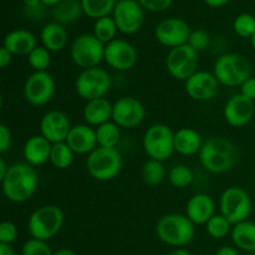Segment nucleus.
Segmentation results:
<instances>
[{"label": "nucleus", "instance_id": "obj_1", "mask_svg": "<svg viewBox=\"0 0 255 255\" xmlns=\"http://www.w3.org/2000/svg\"><path fill=\"white\" fill-rule=\"evenodd\" d=\"M39 186V176L31 164L14 163L1 181L2 193L12 203L29 201Z\"/></svg>", "mask_w": 255, "mask_h": 255}, {"label": "nucleus", "instance_id": "obj_2", "mask_svg": "<svg viewBox=\"0 0 255 255\" xmlns=\"http://www.w3.org/2000/svg\"><path fill=\"white\" fill-rule=\"evenodd\" d=\"M198 154L204 169L214 174L227 173L233 169L239 157L236 144L224 137L207 139Z\"/></svg>", "mask_w": 255, "mask_h": 255}, {"label": "nucleus", "instance_id": "obj_3", "mask_svg": "<svg viewBox=\"0 0 255 255\" xmlns=\"http://www.w3.org/2000/svg\"><path fill=\"white\" fill-rule=\"evenodd\" d=\"M196 224L186 214H164L156 224V234L159 241L174 248H183L192 243L196 236Z\"/></svg>", "mask_w": 255, "mask_h": 255}, {"label": "nucleus", "instance_id": "obj_4", "mask_svg": "<svg viewBox=\"0 0 255 255\" xmlns=\"http://www.w3.org/2000/svg\"><path fill=\"white\" fill-rule=\"evenodd\" d=\"M64 222L62 209L54 204H46L32 212L27 221V231L31 238L47 242L60 233Z\"/></svg>", "mask_w": 255, "mask_h": 255}, {"label": "nucleus", "instance_id": "obj_5", "mask_svg": "<svg viewBox=\"0 0 255 255\" xmlns=\"http://www.w3.org/2000/svg\"><path fill=\"white\" fill-rule=\"evenodd\" d=\"M213 74L219 84L229 87L242 86L252 77V64L239 54H226L217 59Z\"/></svg>", "mask_w": 255, "mask_h": 255}, {"label": "nucleus", "instance_id": "obj_6", "mask_svg": "<svg viewBox=\"0 0 255 255\" xmlns=\"http://www.w3.org/2000/svg\"><path fill=\"white\" fill-rule=\"evenodd\" d=\"M86 169L96 181H111L119 176L122 169L121 153L117 148L97 147L87 156Z\"/></svg>", "mask_w": 255, "mask_h": 255}, {"label": "nucleus", "instance_id": "obj_7", "mask_svg": "<svg viewBox=\"0 0 255 255\" xmlns=\"http://www.w3.org/2000/svg\"><path fill=\"white\" fill-rule=\"evenodd\" d=\"M106 45L100 41L94 34H82L72 41L70 55L76 66L87 70L99 67L105 60Z\"/></svg>", "mask_w": 255, "mask_h": 255}, {"label": "nucleus", "instance_id": "obj_8", "mask_svg": "<svg viewBox=\"0 0 255 255\" xmlns=\"http://www.w3.org/2000/svg\"><path fill=\"white\" fill-rule=\"evenodd\" d=\"M143 149L147 156L156 161H166L174 153V132L163 124H156L144 132Z\"/></svg>", "mask_w": 255, "mask_h": 255}, {"label": "nucleus", "instance_id": "obj_9", "mask_svg": "<svg viewBox=\"0 0 255 255\" xmlns=\"http://www.w3.org/2000/svg\"><path fill=\"white\" fill-rule=\"evenodd\" d=\"M252 198L246 189L241 187H229L222 193L219 209L233 226L247 221L252 213Z\"/></svg>", "mask_w": 255, "mask_h": 255}, {"label": "nucleus", "instance_id": "obj_10", "mask_svg": "<svg viewBox=\"0 0 255 255\" xmlns=\"http://www.w3.org/2000/svg\"><path fill=\"white\" fill-rule=\"evenodd\" d=\"M111 89V77L101 67L82 70L75 80V90L81 99L86 101L101 99Z\"/></svg>", "mask_w": 255, "mask_h": 255}, {"label": "nucleus", "instance_id": "obj_11", "mask_svg": "<svg viewBox=\"0 0 255 255\" xmlns=\"http://www.w3.org/2000/svg\"><path fill=\"white\" fill-rule=\"evenodd\" d=\"M198 52L188 44L169 50L166 59L167 71L173 79L184 81L198 71Z\"/></svg>", "mask_w": 255, "mask_h": 255}, {"label": "nucleus", "instance_id": "obj_12", "mask_svg": "<svg viewBox=\"0 0 255 255\" xmlns=\"http://www.w3.org/2000/svg\"><path fill=\"white\" fill-rule=\"evenodd\" d=\"M55 80L47 71H34L24 84V99L32 106H44L54 97Z\"/></svg>", "mask_w": 255, "mask_h": 255}, {"label": "nucleus", "instance_id": "obj_13", "mask_svg": "<svg viewBox=\"0 0 255 255\" xmlns=\"http://www.w3.org/2000/svg\"><path fill=\"white\" fill-rule=\"evenodd\" d=\"M119 31L124 34H136L143 25V6L138 0H119L114 9V16Z\"/></svg>", "mask_w": 255, "mask_h": 255}, {"label": "nucleus", "instance_id": "obj_14", "mask_svg": "<svg viewBox=\"0 0 255 255\" xmlns=\"http://www.w3.org/2000/svg\"><path fill=\"white\" fill-rule=\"evenodd\" d=\"M146 109L136 97L125 96L114 104L112 121L121 128H134L143 122Z\"/></svg>", "mask_w": 255, "mask_h": 255}, {"label": "nucleus", "instance_id": "obj_15", "mask_svg": "<svg viewBox=\"0 0 255 255\" xmlns=\"http://www.w3.org/2000/svg\"><path fill=\"white\" fill-rule=\"evenodd\" d=\"M189 25L179 17H169L159 22L154 30V36L157 41L163 46L174 49L188 44L191 35Z\"/></svg>", "mask_w": 255, "mask_h": 255}, {"label": "nucleus", "instance_id": "obj_16", "mask_svg": "<svg viewBox=\"0 0 255 255\" xmlns=\"http://www.w3.org/2000/svg\"><path fill=\"white\" fill-rule=\"evenodd\" d=\"M138 54L131 42L122 39H115L106 44L105 47V61L117 71H128L137 64Z\"/></svg>", "mask_w": 255, "mask_h": 255}, {"label": "nucleus", "instance_id": "obj_17", "mask_svg": "<svg viewBox=\"0 0 255 255\" xmlns=\"http://www.w3.org/2000/svg\"><path fill=\"white\" fill-rule=\"evenodd\" d=\"M219 81L213 72L198 71L184 82L187 95L194 101H211L219 91Z\"/></svg>", "mask_w": 255, "mask_h": 255}, {"label": "nucleus", "instance_id": "obj_18", "mask_svg": "<svg viewBox=\"0 0 255 255\" xmlns=\"http://www.w3.org/2000/svg\"><path fill=\"white\" fill-rule=\"evenodd\" d=\"M72 126L65 112L52 110L46 112L40 121V134L52 144L66 142Z\"/></svg>", "mask_w": 255, "mask_h": 255}, {"label": "nucleus", "instance_id": "obj_19", "mask_svg": "<svg viewBox=\"0 0 255 255\" xmlns=\"http://www.w3.org/2000/svg\"><path fill=\"white\" fill-rule=\"evenodd\" d=\"M255 114V105L253 100L247 99L242 94L232 96L227 101L223 110V116L227 124L232 127H244L252 121Z\"/></svg>", "mask_w": 255, "mask_h": 255}, {"label": "nucleus", "instance_id": "obj_20", "mask_svg": "<svg viewBox=\"0 0 255 255\" xmlns=\"http://www.w3.org/2000/svg\"><path fill=\"white\" fill-rule=\"evenodd\" d=\"M66 143L74 151L75 154H87L89 156L95 148L99 147L96 138V129L90 125H75L72 126Z\"/></svg>", "mask_w": 255, "mask_h": 255}, {"label": "nucleus", "instance_id": "obj_21", "mask_svg": "<svg viewBox=\"0 0 255 255\" xmlns=\"http://www.w3.org/2000/svg\"><path fill=\"white\" fill-rule=\"evenodd\" d=\"M186 216L194 224H207L216 216V203L207 193H197L189 198L186 206Z\"/></svg>", "mask_w": 255, "mask_h": 255}, {"label": "nucleus", "instance_id": "obj_22", "mask_svg": "<svg viewBox=\"0 0 255 255\" xmlns=\"http://www.w3.org/2000/svg\"><path fill=\"white\" fill-rule=\"evenodd\" d=\"M52 143L47 141L41 134L32 136L25 142L22 154L26 163L31 164L32 167L41 166L50 161Z\"/></svg>", "mask_w": 255, "mask_h": 255}, {"label": "nucleus", "instance_id": "obj_23", "mask_svg": "<svg viewBox=\"0 0 255 255\" xmlns=\"http://www.w3.org/2000/svg\"><path fill=\"white\" fill-rule=\"evenodd\" d=\"M4 47L16 56H29L30 52L37 46L36 37L31 31L16 29L7 32L4 37Z\"/></svg>", "mask_w": 255, "mask_h": 255}, {"label": "nucleus", "instance_id": "obj_24", "mask_svg": "<svg viewBox=\"0 0 255 255\" xmlns=\"http://www.w3.org/2000/svg\"><path fill=\"white\" fill-rule=\"evenodd\" d=\"M114 104L105 97L87 101L84 107V119L91 127H99L112 120Z\"/></svg>", "mask_w": 255, "mask_h": 255}, {"label": "nucleus", "instance_id": "obj_25", "mask_svg": "<svg viewBox=\"0 0 255 255\" xmlns=\"http://www.w3.org/2000/svg\"><path fill=\"white\" fill-rule=\"evenodd\" d=\"M203 141L196 129L183 127L174 132V151L182 156H193L199 153Z\"/></svg>", "mask_w": 255, "mask_h": 255}, {"label": "nucleus", "instance_id": "obj_26", "mask_svg": "<svg viewBox=\"0 0 255 255\" xmlns=\"http://www.w3.org/2000/svg\"><path fill=\"white\" fill-rule=\"evenodd\" d=\"M40 39H41L42 46L49 50L50 52L61 51L69 41L66 29L64 27V25L56 21L49 22L42 27Z\"/></svg>", "mask_w": 255, "mask_h": 255}, {"label": "nucleus", "instance_id": "obj_27", "mask_svg": "<svg viewBox=\"0 0 255 255\" xmlns=\"http://www.w3.org/2000/svg\"><path fill=\"white\" fill-rule=\"evenodd\" d=\"M232 241L237 248L248 253H255V223L252 221H244L233 226Z\"/></svg>", "mask_w": 255, "mask_h": 255}, {"label": "nucleus", "instance_id": "obj_28", "mask_svg": "<svg viewBox=\"0 0 255 255\" xmlns=\"http://www.w3.org/2000/svg\"><path fill=\"white\" fill-rule=\"evenodd\" d=\"M84 14L81 0H62L60 4L54 6L52 16L55 21L61 25L72 24L77 21Z\"/></svg>", "mask_w": 255, "mask_h": 255}, {"label": "nucleus", "instance_id": "obj_29", "mask_svg": "<svg viewBox=\"0 0 255 255\" xmlns=\"http://www.w3.org/2000/svg\"><path fill=\"white\" fill-rule=\"evenodd\" d=\"M121 127L114 121L106 122L96 127V138L99 147L105 148H116L121 141Z\"/></svg>", "mask_w": 255, "mask_h": 255}, {"label": "nucleus", "instance_id": "obj_30", "mask_svg": "<svg viewBox=\"0 0 255 255\" xmlns=\"http://www.w3.org/2000/svg\"><path fill=\"white\" fill-rule=\"evenodd\" d=\"M116 2V0H81L84 14L95 20L110 16L114 12Z\"/></svg>", "mask_w": 255, "mask_h": 255}, {"label": "nucleus", "instance_id": "obj_31", "mask_svg": "<svg viewBox=\"0 0 255 255\" xmlns=\"http://www.w3.org/2000/svg\"><path fill=\"white\" fill-rule=\"evenodd\" d=\"M141 177L142 181L147 184V186H158L162 183L166 177V169H164L163 162L156 161V159H151L144 162L141 169Z\"/></svg>", "mask_w": 255, "mask_h": 255}, {"label": "nucleus", "instance_id": "obj_32", "mask_svg": "<svg viewBox=\"0 0 255 255\" xmlns=\"http://www.w3.org/2000/svg\"><path fill=\"white\" fill-rule=\"evenodd\" d=\"M75 153L66 142L52 144L51 154H50V163L57 169H66L74 163Z\"/></svg>", "mask_w": 255, "mask_h": 255}, {"label": "nucleus", "instance_id": "obj_33", "mask_svg": "<svg viewBox=\"0 0 255 255\" xmlns=\"http://www.w3.org/2000/svg\"><path fill=\"white\" fill-rule=\"evenodd\" d=\"M117 31H119V29H117L116 21H115L114 17L105 16L95 21L94 35L105 45L116 39Z\"/></svg>", "mask_w": 255, "mask_h": 255}, {"label": "nucleus", "instance_id": "obj_34", "mask_svg": "<svg viewBox=\"0 0 255 255\" xmlns=\"http://www.w3.org/2000/svg\"><path fill=\"white\" fill-rule=\"evenodd\" d=\"M232 229H233V224L221 213L212 217L206 224L207 233L214 239L226 238L228 234L232 233Z\"/></svg>", "mask_w": 255, "mask_h": 255}, {"label": "nucleus", "instance_id": "obj_35", "mask_svg": "<svg viewBox=\"0 0 255 255\" xmlns=\"http://www.w3.org/2000/svg\"><path fill=\"white\" fill-rule=\"evenodd\" d=\"M169 183L174 187V188L183 189L188 187L189 184L193 182L194 174L192 169L186 164H177L173 168L169 171Z\"/></svg>", "mask_w": 255, "mask_h": 255}, {"label": "nucleus", "instance_id": "obj_36", "mask_svg": "<svg viewBox=\"0 0 255 255\" xmlns=\"http://www.w3.org/2000/svg\"><path fill=\"white\" fill-rule=\"evenodd\" d=\"M27 62L34 71H47L51 65V52L44 46H36L27 56Z\"/></svg>", "mask_w": 255, "mask_h": 255}, {"label": "nucleus", "instance_id": "obj_37", "mask_svg": "<svg viewBox=\"0 0 255 255\" xmlns=\"http://www.w3.org/2000/svg\"><path fill=\"white\" fill-rule=\"evenodd\" d=\"M233 30L238 36L243 39H252L255 34V17L247 12L238 15L234 19Z\"/></svg>", "mask_w": 255, "mask_h": 255}, {"label": "nucleus", "instance_id": "obj_38", "mask_svg": "<svg viewBox=\"0 0 255 255\" xmlns=\"http://www.w3.org/2000/svg\"><path fill=\"white\" fill-rule=\"evenodd\" d=\"M21 255H54V253L46 242L30 238L22 246Z\"/></svg>", "mask_w": 255, "mask_h": 255}, {"label": "nucleus", "instance_id": "obj_39", "mask_svg": "<svg viewBox=\"0 0 255 255\" xmlns=\"http://www.w3.org/2000/svg\"><path fill=\"white\" fill-rule=\"evenodd\" d=\"M211 42V37L209 34L203 29H196L191 32L188 40V45L193 47L197 52H202L209 46Z\"/></svg>", "mask_w": 255, "mask_h": 255}, {"label": "nucleus", "instance_id": "obj_40", "mask_svg": "<svg viewBox=\"0 0 255 255\" xmlns=\"http://www.w3.org/2000/svg\"><path fill=\"white\" fill-rule=\"evenodd\" d=\"M17 227L12 222L4 221L0 223V244H11L17 238Z\"/></svg>", "mask_w": 255, "mask_h": 255}, {"label": "nucleus", "instance_id": "obj_41", "mask_svg": "<svg viewBox=\"0 0 255 255\" xmlns=\"http://www.w3.org/2000/svg\"><path fill=\"white\" fill-rule=\"evenodd\" d=\"M173 0H138L139 4L143 6V9L149 10L153 12L164 11L172 5Z\"/></svg>", "mask_w": 255, "mask_h": 255}, {"label": "nucleus", "instance_id": "obj_42", "mask_svg": "<svg viewBox=\"0 0 255 255\" xmlns=\"http://www.w3.org/2000/svg\"><path fill=\"white\" fill-rule=\"evenodd\" d=\"M11 131L6 125H0V153H5L11 146Z\"/></svg>", "mask_w": 255, "mask_h": 255}, {"label": "nucleus", "instance_id": "obj_43", "mask_svg": "<svg viewBox=\"0 0 255 255\" xmlns=\"http://www.w3.org/2000/svg\"><path fill=\"white\" fill-rule=\"evenodd\" d=\"M241 94L247 99L255 101V77L252 76L241 86Z\"/></svg>", "mask_w": 255, "mask_h": 255}, {"label": "nucleus", "instance_id": "obj_44", "mask_svg": "<svg viewBox=\"0 0 255 255\" xmlns=\"http://www.w3.org/2000/svg\"><path fill=\"white\" fill-rule=\"evenodd\" d=\"M12 56H14V55H12L6 47H0V67H1V69H5V67L9 66L12 61Z\"/></svg>", "mask_w": 255, "mask_h": 255}, {"label": "nucleus", "instance_id": "obj_45", "mask_svg": "<svg viewBox=\"0 0 255 255\" xmlns=\"http://www.w3.org/2000/svg\"><path fill=\"white\" fill-rule=\"evenodd\" d=\"M45 6L46 5L42 4L37 7H32V9H25V12H26V15L30 19H40V17L44 16Z\"/></svg>", "mask_w": 255, "mask_h": 255}, {"label": "nucleus", "instance_id": "obj_46", "mask_svg": "<svg viewBox=\"0 0 255 255\" xmlns=\"http://www.w3.org/2000/svg\"><path fill=\"white\" fill-rule=\"evenodd\" d=\"M216 255H239V253L233 247H222L221 249L217 251Z\"/></svg>", "mask_w": 255, "mask_h": 255}, {"label": "nucleus", "instance_id": "obj_47", "mask_svg": "<svg viewBox=\"0 0 255 255\" xmlns=\"http://www.w3.org/2000/svg\"><path fill=\"white\" fill-rule=\"evenodd\" d=\"M0 255H15L11 244H0Z\"/></svg>", "mask_w": 255, "mask_h": 255}, {"label": "nucleus", "instance_id": "obj_48", "mask_svg": "<svg viewBox=\"0 0 255 255\" xmlns=\"http://www.w3.org/2000/svg\"><path fill=\"white\" fill-rule=\"evenodd\" d=\"M9 167L6 164V162L4 161V158H0V182L5 178V176L9 172Z\"/></svg>", "mask_w": 255, "mask_h": 255}, {"label": "nucleus", "instance_id": "obj_49", "mask_svg": "<svg viewBox=\"0 0 255 255\" xmlns=\"http://www.w3.org/2000/svg\"><path fill=\"white\" fill-rule=\"evenodd\" d=\"M203 1L212 7H221L226 5L229 0H203Z\"/></svg>", "mask_w": 255, "mask_h": 255}, {"label": "nucleus", "instance_id": "obj_50", "mask_svg": "<svg viewBox=\"0 0 255 255\" xmlns=\"http://www.w3.org/2000/svg\"><path fill=\"white\" fill-rule=\"evenodd\" d=\"M25 9H32V7H37L42 5L41 0H24Z\"/></svg>", "mask_w": 255, "mask_h": 255}, {"label": "nucleus", "instance_id": "obj_51", "mask_svg": "<svg viewBox=\"0 0 255 255\" xmlns=\"http://www.w3.org/2000/svg\"><path fill=\"white\" fill-rule=\"evenodd\" d=\"M168 255H193V254H192L191 252L187 251V249L177 248V249H174V251H172Z\"/></svg>", "mask_w": 255, "mask_h": 255}, {"label": "nucleus", "instance_id": "obj_52", "mask_svg": "<svg viewBox=\"0 0 255 255\" xmlns=\"http://www.w3.org/2000/svg\"><path fill=\"white\" fill-rule=\"evenodd\" d=\"M54 255H76V253H75V252H72L71 249L62 248V249H59V251L55 252Z\"/></svg>", "mask_w": 255, "mask_h": 255}, {"label": "nucleus", "instance_id": "obj_53", "mask_svg": "<svg viewBox=\"0 0 255 255\" xmlns=\"http://www.w3.org/2000/svg\"><path fill=\"white\" fill-rule=\"evenodd\" d=\"M42 4L46 5V6H56L57 4L62 1V0H41Z\"/></svg>", "mask_w": 255, "mask_h": 255}, {"label": "nucleus", "instance_id": "obj_54", "mask_svg": "<svg viewBox=\"0 0 255 255\" xmlns=\"http://www.w3.org/2000/svg\"><path fill=\"white\" fill-rule=\"evenodd\" d=\"M251 41H252V46H253V49L255 50V34L253 35V37L251 39Z\"/></svg>", "mask_w": 255, "mask_h": 255}, {"label": "nucleus", "instance_id": "obj_55", "mask_svg": "<svg viewBox=\"0 0 255 255\" xmlns=\"http://www.w3.org/2000/svg\"><path fill=\"white\" fill-rule=\"evenodd\" d=\"M249 255H255V253H251Z\"/></svg>", "mask_w": 255, "mask_h": 255}]
</instances>
